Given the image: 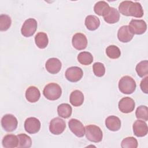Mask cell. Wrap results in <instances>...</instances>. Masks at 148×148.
Wrapping results in <instances>:
<instances>
[{
  "label": "cell",
  "instance_id": "cell-1",
  "mask_svg": "<svg viewBox=\"0 0 148 148\" xmlns=\"http://www.w3.org/2000/svg\"><path fill=\"white\" fill-rule=\"evenodd\" d=\"M119 10L122 14L127 16H133L140 18L143 16V9L141 4L137 2L124 1L119 6Z\"/></svg>",
  "mask_w": 148,
  "mask_h": 148
},
{
  "label": "cell",
  "instance_id": "cell-2",
  "mask_svg": "<svg viewBox=\"0 0 148 148\" xmlns=\"http://www.w3.org/2000/svg\"><path fill=\"white\" fill-rule=\"evenodd\" d=\"M136 87L135 81L130 76H123L119 82V90L125 94H131L134 92Z\"/></svg>",
  "mask_w": 148,
  "mask_h": 148
},
{
  "label": "cell",
  "instance_id": "cell-3",
  "mask_svg": "<svg viewBox=\"0 0 148 148\" xmlns=\"http://www.w3.org/2000/svg\"><path fill=\"white\" fill-rule=\"evenodd\" d=\"M43 94L47 99L55 101L61 97L62 90L58 84L56 83H50L45 87Z\"/></svg>",
  "mask_w": 148,
  "mask_h": 148
},
{
  "label": "cell",
  "instance_id": "cell-4",
  "mask_svg": "<svg viewBox=\"0 0 148 148\" xmlns=\"http://www.w3.org/2000/svg\"><path fill=\"white\" fill-rule=\"evenodd\" d=\"M86 138L92 142L98 143L102 140L103 134L101 129L95 125L90 124L85 127Z\"/></svg>",
  "mask_w": 148,
  "mask_h": 148
},
{
  "label": "cell",
  "instance_id": "cell-5",
  "mask_svg": "<svg viewBox=\"0 0 148 148\" xmlns=\"http://www.w3.org/2000/svg\"><path fill=\"white\" fill-rule=\"evenodd\" d=\"M18 124V121L15 116L11 114L4 115L1 119V125L3 129L6 132L14 131Z\"/></svg>",
  "mask_w": 148,
  "mask_h": 148
},
{
  "label": "cell",
  "instance_id": "cell-6",
  "mask_svg": "<svg viewBox=\"0 0 148 148\" xmlns=\"http://www.w3.org/2000/svg\"><path fill=\"white\" fill-rule=\"evenodd\" d=\"M37 21L33 18H29L26 20L23 23L21 32L25 37H29L32 36L37 29Z\"/></svg>",
  "mask_w": 148,
  "mask_h": 148
},
{
  "label": "cell",
  "instance_id": "cell-7",
  "mask_svg": "<svg viewBox=\"0 0 148 148\" xmlns=\"http://www.w3.org/2000/svg\"><path fill=\"white\" fill-rule=\"evenodd\" d=\"M66 124L64 120L60 117L53 119L49 124V130L54 135H60L65 130Z\"/></svg>",
  "mask_w": 148,
  "mask_h": 148
},
{
  "label": "cell",
  "instance_id": "cell-8",
  "mask_svg": "<svg viewBox=\"0 0 148 148\" xmlns=\"http://www.w3.org/2000/svg\"><path fill=\"white\" fill-rule=\"evenodd\" d=\"M129 28L134 34L141 35L147 29V24L143 20L132 19L129 23Z\"/></svg>",
  "mask_w": 148,
  "mask_h": 148
},
{
  "label": "cell",
  "instance_id": "cell-9",
  "mask_svg": "<svg viewBox=\"0 0 148 148\" xmlns=\"http://www.w3.org/2000/svg\"><path fill=\"white\" fill-rule=\"evenodd\" d=\"M65 74L66 79L69 82H77L83 77V72L78 66H71L66 69Z\"/></svg>",
  "mask_w": 148,
  "mask_h": 148
},
{
  "label": "cell",
  "instance_id": "cell-10",
  "mask_svg": "<svg viewBox=\"0 0 148 148\" xmlns=\"http://www.w3.org/2000/svg\"><path fill=\"white\" fill-rule=\"evenodd\" d=\"M24 128L26 132L29 134L37 133L40 128V122L36 117H28L24 122Z\"/></svg>",
  "mask_w": 148,
  "mask_h": 148
},
{
  "label": "cell",
  "instance_id": "cell-11",
  "mask_svg": "<svg viewBox=\"0 0 148 148\" xmlns=\"http://www.w3.org/2000/svg\"><path fill=\"white\" fill-rule=\"evenodd\" d=\"M71 131L77 137L81 138L85 135V128L81 121L75 119H71L68 122Z\"/></svg>",
  "mask_w": 148,
  "mask_h": 148
},
{
  "label": "cell",
  "instance_id": "cell-12",
  "mask_svg": "<svg viewBox=\"0 0 148 148\" xmlns=\"http://www.w3.org/2000/svg\"><path fill=\"white\" fill-rule=\"evenodd\" d=\"M135 103L133 99L126 97L120 99L119 102V109L124 113H129L132 112L135 108Z\"/></svg>",
  "mask_w": 148,
  "mask_h": 148
},
{
  "label": "cell",
  "instance_id": "cell-13",
  "mask_svg": "<svg viewBox=\"0 0 148 148\" xmlns=\"http://www.w3.org/2000/svg\"><path fill=\"white\" fill-rule=\"evenodd\" d=\"M73 46L78 50H82L86 48L87 46V39L86 35L82 33L75 34L72 39Z\"/></svg>",
  "mask_w": 148,
  "mask_h": 148
},
{
  "label": "cell",
  "instance_id": "cell-14",
  "mask_svg": "<svg viewBox=\"0 0 148 148\" xmlns=\"http://www.w3.org/2000/svg\"><path fill=\"white\" fill-rule=\"evenodd\" d=\"M132 128L134 135L138 137L145 136L148 132L147 124L144 121L139 119L134 122Z\"/></svg>",
  "mask_w": 148,
  "mask_h": 148
},
{
  "label": "cell",
  "instance_id": "cell-15",
  "mask_svg": "<svg viewBox=\"0 0 148 148\" xmlns=\"http://www.w3.org/2000/svg\"><path fill=\"white\" fill-rule=\"evenodd\" d=\"M134 34L131 31L128 25H123L118 30L117 38L119 40L123 43L130 42L134 37Z\"/></svg>",
  "mask_w": 148,
  "mask_h": 148
},
{
  "label": "cell",
  "instance_id": "cell-16",
  "mask_svg": "<svg viewBox=\"0 0 148 148\" xmlns=\"http://www.w3.org/2000/svg\"><path fill=\"white\" fill-rule=\"evenodd\" d=\"M46 70L51 74H56L61 69L62 64L60 60L57 58H50L46 62Z\"/></svg>",
  "mask_w": 148,
  "mask_h": 148
},
{
  "label": "cell",
  "instance_id": "cell-17",
  "mask_svg": "<svg viewBox=\"0 0 148 148\" xmlns=\"http://www.w3.org/2000/svg\"><path fill=\"white\" fill-rule=\"evenodd\" d=\"M121 120L115 116H108L105 120V125L106 128L112 131H117L121 127Z\"/></svg>",
  "mask_w": 148,
  "mask_h": 148
},
{
  "label": "cell",
  "instance_id": "cell-18",
  "mask_svg": "<svg viewBox=\"0 0 148 148\" xmlns=\"http://www.w3.org/2000/svg\"><path fill=\"white\" fill-rule=\"evenodd\" d=\"M104 20L109 24H114L117 23L120 18L119 11L113 7H110L106 14L103 16Z\"/></svg>",
  "mask_w": 148,
  "mask_h": 148
},
{
  "label": "cell",
  "instance_id": "cell-19",
  "mask_svg": "<svg viewBox=\"0 0 148 148\" xmlns=\"http://www.w3.org/2000/svg\"><path fill=\"white\" fill-rule=\"evenodd\" d=\"M40 97L39 89L35 86L29 87L25 91V98L27 100L31 103L37 102Z\"/></svg>",
  "mask_w": 148,
  "mask_h": 148
},
{
  "label": "cell",
  "instance_id": "cell-20",
  "mask_svg": "<svg viewBox=\"0 0 148 148\" xmlns=\"http://www.w3.org/2000/svg\"><path fill=\"white\" fill-rule=\"evenodd\" d=\"M2 146L6 148H14L18 147V139L17 136L13 134L5 135L2 141Z\"/></svg>",
  "mask_w": 148,
  "mask_h": 148
},
{
  "label": "cell",
  "instance_id": "cell-21",
  "mask_svg": "<svg viewBox=\"0 0 148 148\" xmlns=\"http://www.w3.org/2000/svg\"><path fill=\"white\" fill-rule=\"evenodd\" d=\"M70 103L74 106H80L84 102V95L82 91L78 90L72 91L69 97Z\"/></svg>",
  "mask_w": 148,
  "mask_h": 148
},
{
  "label": "cell",
  "instance_id": "cell-22",
  "mask_svg": "<svg viewBox=\"0 0 148 148\" xmlns=\"http://www.w3.org/2000/svg\"><path fill=\"white\" fill-rule=\"evenodd\" d=\"M85 25L88 30L94 31L99 27L100 20L96 16L88 15L86 17Z\"/></svg>",
  "mask_w": 148,
  "mask_h": 148
},
{
  "label": "cell",
  "instance_id": "cell-23",
  "mask_svg": "<svg viewBox=\"0 0 148 148\" xmlns=\"http://www.w3.org/2000/svg\"><path fill=\"white\" fill-rule=\"evenodd\" d=\"M35 42L36 45L39 49L46 48L49 43V39L47 34L43 32H39L37 33L35 36Z\"/></svg>",
  "mask_w": 148,
  "mask_h": 148
},
{
  "label": "cell",
  "instance_id": "cell-24",
  "mask_svg": "<svg viewBox=\"0 0 148 148\" xmlns=\"http://www.w3.org/2000/svg\"><path fill=\"white\" fill-rule=\"evenodd\" d=\"M72 109L68 103H61L57 107V112L59 116L67 119L72 114Z\"/></svg>",
  "mask_w": 148,
  "mask_h": 148
},
{
  "label": "cell",
  "instance_id": "cell-25",
  "mask_svg": "<svg viewBox=\"0 0 148 148\" xmlns=\"http://www.w3.org/2000/svg\"><path fill=\"white\" fill-rule=\"evenodd\" d=\"M110 6L109 4L103 1L97 2L94 7V10L96 14L99 16H104L108 12Z\"/></svg>",
  "mask_w": 148,
  "mask_h": 148
},
{
  "label": "cell",
  "instance_id": "cell-26",
  "mask_svg": "<svg viewBox=\"0 0 148 148\" xmlns=\"http://www.w3.org/2000/svg\"><path fill=\"white\" fill-rule=\"evenodd\" d=\"M18 139V147L19 148H29L32 145L31 138L25 134H20L17 135Z\"/></svg>",
  "mask_w": 148,
  "mask_h": 148
},
{
  "label": "cell",
  "instance_id": "cell-27",
  "mask_svg": "<svg viewBox=\"0 0 148 148\" xmlns=\"http://www.w3.org/2000/svg\"><path fill=\"white\" fill-rule=\"evenodd\" d=\"M77 60L82 65H88L92 62L93 57L90 52L82 51L78 54Z\"/></svg>",
  "mask_w": 148,
  "mask_h": 148
},
{
  "label": "cell",
  "instance_id": "cell-28",
  "mask_svg": "<svg viewBox=\"0 0 148 148\" xmlns=\"http://www.w3.org/2000/svg\"><path fill=\"white\" fill-rule=\"evenodd\" d=\"M136 71L140 77L147 76L148 74V61L144 60L139 62L136 66Z\"/></svg>",
  "mask_w": 148,
  "mask_h": 148
},
{
  "label": "cell",
  "instance_id": "cell-29",
  "mask_svg": "<svg viewBox=\"0 0 148 148\" xmlns=\"http://www.w3.org/2000/svg\"><path fill=\"white\" fill-rule=\"evenodd\" d=\"M106 53L108 57L112 59H117L120 57L121 51L120 49L115 45H110L106 49Z\"/></svg>",
  "mask_w": 148,
  "mask_h": 148
},
{
  "label": "cell",
  "instance_id": "cell-30",
  "mask_svg": "<svg viewBox=\"0 0 148 148\" xmlns=\"http://www.w3.org/2000/svg\"><path fill=\"white\" fill-rule=\"evenodd\" d=\"M12 20L10 17L5 14H1L0 15V30L5 31L8 30L10 27Z\"/></svg>",
  "mask_w": 148,
  "mask_h": 148
},
{
  "label": "cell",
  "instance_id": "cell-31",
  "mask_svg": "<svg viewBox=\"0 0 148 148\" xmlns=\"http://www.w3.org/2000/svg\"><path fill=\"white\" fill-rule=\"evenodd\" d=\"M138 145V143L137 140L132 136L124 138L121 143L122 148H136Z\"/></svg>",
  "mask_w": 148,
  "mask_h": 148
},
{
  "label": "cell",
  "instance_id": "cell-32",
  "mask_svg": "<svg viewBox=\"0 0 148 148\" xmlns=\"http://www.w3.org/2000/svg\"><path fill=\"white\" fill-rule=\"evenodd\" d=\"M135 115L138 119H142L144 121L148 120V109L146 106L141 105L137 108Z\"/></svg>",
  "mask_w": 148,
  "mask_h": 148
},
{
  "label": "cell",
  "instance_id": "cell-33",
  "mask_svg": "<svg viewBox=\"0 0 148 148\" xmlns=\"http://www.w3.org/2000/svg\"><path fill=\"white\" fill-rule=\"evenodd\" d=\"M93 72L97 77H102L105 73V68L104 65L99 62H95L92 66Z\"/></svg>",
  "mask_w": 148,
  "mask_h": 148
},
{
  "label": "cell",
  "instance_id": "cell-34",
  "mask_svg": "<svg viewBox=\"0 0 148 148\" xmlns=\"http://www.w3.org/2000/svg\"><path fill=\"white\" fill-rule=\"evenodd\" d=\"M142 91L145 94L148 93V77L146 76L143 79L140 84Z\"/></svg>",
  "mask_w": 148,
  "mask_h": 148
}]
</instances>
